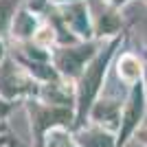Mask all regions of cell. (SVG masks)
Wrapping results in <instances>:
<instances>
[{
	"label": "cell",
	"instance_id": "obj_20",
	"mask_svg": "<svg viewBox=\"0 0 147 147\" xmlns=\"http://www.w3.org/2000/svg\"><path fill=\"white\" fill-rule=\"evenodd\" d=\"M0 145H2V138H0Z\"/></svg>",
	"mask_w": 147,
	"mask_h": 147
},
{
	"label": "cell",
	"instance_id": "obj_19",
	"mask_svg": "<svg viewBox=\"0 0 147 147\" xmlns=\"http://www.w3.org/2000/svg\"><path fill=\"white\" fill-rule=\"evenodd\" d=\"M141 138H143V141L147 143V127H145V129H143V132H141Z\"/></svg>",
	"mask_w": 147,
	"mask_h": 147
},
{
	"label": "cell",
	"instance_id": "obj_2",
	"mask_svg": "<svg viewBox=\"0 0 147 147\" xmlns=\"http://www.w3.org/2000/svg\"><path fill=\"white\" fill-rule=\"evenodd\" d=\"M103 42L101 40H81L73 44H57L51 49V61L64 79L77 81L86 66L94 59Z\"/></svg>",
	"mask_w": 147,
	"mask_h": 147
},
{
	"label": "cell",
	"instance_id": "obj_14",
	"mask_svg": "<svg viewBox=\"0 0 147 147\" xmlns=\"http://www.w3.org/2000/svg\"><path fill=\"white\" fill-rule=\"evenodd\" d=\"M7 57H9V51H7V44H5V40L0 37V64H2V61H5Z\"/></svg>",
	"mask_w": 147,
	"mask_h": 147
},
{
	"label": "cell",
	"instance_id": "obj_5",
	"mask_svg": "<svg viewBox=\"0 0 147 147\" xmlns=\"http://www.w3.org/2000/svg\"><path fill=\"white\" fill-rule=\"evenodd\" d=\"M145 101H147V92H145V84L138 81L132 86L129 97L125 101L123 108V117H121V127H119V138H117V147H121L123 143L129 138V134L138 127V123L143 121L145 114Z\"/></svg>",
	"mask_w": 147,
	"mask_h": 147
},
{
	"label": "cell",
	"instance_id": "obj_16",
	"mask_svg": "<svg viewBox=\"0 0 147 147\" xmlns=\"http://www.w3.org/2000/svg\"><path fill=\"white\" fill-rule=\"evenodd\" d=\"M51 2H55V5H70V2H77V0H51Z\"/></svg>",
	"mask_w": 147,
	"mask_h": 147
},
{
	"label": "cell",
	"instance_id": "obj_6",
	"mask_svg": "<svg viewBox=\"0 0 147 147\" xmlns=\"http://www.w3.org/2000/svg\"><path fill=\"white\" fill-rule=\"evenodd\" d=\"M31 119H33V127H35L37 136L46 134L49 129H55L59 125H70V121H75L70 108L66 105H51V103H37L31 101Z\"/></svg>",
	"mask_w": 147,
	"mask_h": 147
},
{
	"label": "cell",
	"instance_id": "obj_9",
	"mask_svg": "<svg viewBox=\"0 0 147 147\" xmlns=\"http://www.w3.org/2000/svg\"><path fill=\"white\" fill-rule=\"evenodd\" d=\"M117 75L123 84H129L134 86L138 81H143V75H145V59L134 53H121L117 59Z\"/></svg>",
	"mask_w": 147,
	"mask_h": 147
},
{
	"label": "cell",
	"instance_id": "obj_4",
	"mask_svg": "<svg viewBox=\"0 0 147 147\" xmlns=\"http://www.w3.org/2000/svg\"><path fill=\"white\" fill-rule=\"evenodd\" d=\"M92 16V26H94V37L97 40H114V37L123 35V18L121 9L114 7L110 0H88Z\"/></svg>",
	"mask_w": 147,
	"mask_h": 147
},
{
	"label": "cell",
	"instance_id": "obj_21",
	"mask_svg": "<svg viewBox=\"0 0 147 147\" xmlns=\"http://www.w3.org/2000/svg\"><path fill=\"white\" fill-rule=\"evenodd\" d=\"M143 2H145V5H147V0H143Z\"/></svg>",
	"mask_w": 147,
	"mask_h": 147
},
{
	"label": "cell",
	"instance_id": "obj_15",
	"mask_svg": "<svg viewBox=\"0 0 147 147\" xmlns=\"http://www.w3.org/2000/svg\"><path fill=\"white\" fill-rule=\"evenodd\" d=\"M110 2H112L114 7H119V9H121V7H125V5H127L129 0H110Z\"/></svg>",
	"mask_w": 147,
	"mask_h": 147
},
{
	"label": "cell",
	"instance_id": "obj_12",
	"mask_svg": "<svg viewBox=\"0 0 147 147\" xmlns=\"http://www.w3.org/2000/svg\"><path fill=\"white\" fill-rule=\"evenodd\" d=\"M20 7H22V0H0V35L11 29V22Z\"/></svg>",
	"mask_w": 147,
	"mask_h": 147
},
{
	"label": "cell",
	"instance_id": "obj_13",
	"mask_svg": "<svg viewBox=\"0 0 147 147\" xmlns=\"http://www.w3.org/2000/svg\"><path fill=\"white\" fill-rule=\"evenodd\" d=\"M9 110H11V103H9L5 97H0V117H5Z\"/></svg>",
	"mask_w": 147,
	"mask_h": 147
},
{
	"label": "cell",
	"instance_id": "obj_8",
	"mask_svg": "<svg viewBox=\"0 0 147 147\" xmlns=\"http://www.w3.org/2000/svg\"><path fill=\"white\" fill-rule=\"evenodd\" d=\"M40 24H42V16L40 13H35L31 7H20L11 22L9 33H11V37L16 42H31L35 37Z\"/></svg>",
	"mask_w": 147,
	"mask_h": 147
},
{
	"label": "cell",
	"instance_id": "obj_3",
	"mask_svg": "<svg viewBox=\"0 0 147 147\" xmlns=\"http://www.w3.org/2000/svg\"><path fill=\"white\" fill-rule=\"evenodd\" d=\"M24 94H40V81L26 70L18 57H7L0 64V97L11 101Z\"/></svg>",
	"mask_w": 147,
	"mask_h": 147
},
{
	"label": "cell",
	"instance_id": "obj_18",
	"mask_svg": "<svg viewBox=\"0 0 147 147\" xmlns=\"http://www.w3.org/2000/svg\"><path fill=\"white\" fill-rule=\"evenodd\" d=\"M143 84H145V92H147V64H145V75H143Z\"/></svg>",
	"mask_w": 147,
	"mask_h": 147
},
{
	"label": "cell",
	"instance_id": "obj_7",
	"mask_svg": "<svg viewBox=\"0 0 147 147\" xmlns=\"http://www.w3.org/2000/svg\"><path fill=\"white\" fill-rule=\"evenodd\" d=\"M57 7H59L64 24L68 26V31L75 37H79V40H97L88 0H77V2H70V5H57Z\"/></svg>",
	"mask_w": 147,
	"mask_h": 147
},
{
	"label": "cell",
	"instance_id": "obj_10",
	"mask_svg": "<svg viewBox=\"0 0 147 147\" xmlns=\"http://www.w3.org/2000/svg\"><path fill=\"white\" fill-rule=\"evenodd\" d=\"M90 119L99 125H108L110 129L114 127H121L119 121H121V103H119L117 99H99L94 101L90 110Z\"/></svg>",
	"mask_w": 147,
	"mask_h": 147
},
{
	"label": "cell",
	"instance_id": "obj_11",
	"mask_svg": "<svg viewBox=\"0 0 147 147\" xmlns=\"http://www.w3.org/2000/svg\"><path fill=\"white\" fill-rule=\"evenodd\" d=\"M77 141H79L81 147H117L114 138L99 127H88L84 132H79Z\"/></svg>",
	"mask_w": 147,
	"mask_h": 147
},
{
	"label": "cell",
	"instance_id": "obj_17",
	"mask_svg": "<svg viewBox=\"0 0 147 147\" xmlns=\"http://www.w3.org/2000/svg\"><path fill=\"white\" fill-rule=\"evenodd\" d=\"M141 51H143V53H141V57H143V59H145V64H147V46H143Z\"/></svg>",
	"mask_w": 147,
	"mask_h": 147
},
{
	"label": "cell",
	"instance_id": "obj_1",
	"mask_svg": "<svg viewBox=\"0 0 147 147\" xmlns=\"http://www.w3.org/2000/svg\"><path fill=\"white\" fill-rule=\"evenodd\" d=\"M123 40H125V35H119V37H114V40H108V42L101 46V51L94 55V59L86 66V70L79 75L77 86H75V90H77L75 127H81V125L86 123V117L90 114L92 105H94L99 92H101V86H103V81H105V73H108L112 59H114V55H117V51L121 49Z\"/></svg>",
	"mask_w": 147,
	"mask_h": 147
}]
</instances>
